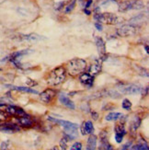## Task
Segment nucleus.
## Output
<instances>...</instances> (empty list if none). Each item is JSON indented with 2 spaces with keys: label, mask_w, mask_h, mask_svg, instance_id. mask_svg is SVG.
<instances>
[{
  "label": "nucleus",
  "mask_w": 149,
  "mask_h": 150,
  "mask_svg": "<svg viewBox=\"0 0 149 150\" xmlns=\"http://www.w3.org/2000/svg\"><path fill=\"white\" fill-rule=\"evenodd\" d=\"M121 107L122 109H124L126 110H130L132 109V102L128 99H124L121 102Z\"/></svg>",
  "instance_id": "obj_26"
},
{
  "label": "nucleus",
  "mask_w": 149,
  "mask_h": 150,
  "mask_svg": "<svg viewBox=\"0 0 149 150\" xmlns=\"http://www.w3.org/2000/svg\"><path fill=\"white\" fill-rule=\"evenodd\" d=\"M84 12H85L87 15H90V14H91V11L88 10V8H85V9H84Z\"/></svg>",
  "instance_id": "obj_35"
},
{
  "label": "nucleus",
  "mask_w": 149,
  "mask_h": 150,
  "mask_svg": "<svg viewBox=\"0 0 149 150\" xmlns=\"http://www.w3.org/2000/svg\"><path fill=\"white\" fill-rule=\"evenodd\" d=\"M114 131H115V140L116 142L120 144V143L122 142V139H124V135L126 134L125 127L124 125H121V123H118V125H116Z\"/></svg>",
  "instance_id": "obj_8"
},
{
  "label": "nucleus",
  "mask_w": 149,
  "mask_h": 150,
  "mask_svg": "<svg viewBox=\"0 0 149 150\" xmlns=\"http://www.w3.org/2000/svg\"><path fill=\"white\" fill-rule=\"evenodd\" d=\"M64 136L70 141L75 140L78 136V127H71V128H64Z\"/></svg>",
  "instance_id": "obj_14"
},
{
  "label": "nucleus",
  "mask_w": 149,
  "mask_h": 150,
  "mask_svg": "<svg viewBox=\"0 0 149 150\" xmlns=\"http://www.w3.org/2000/svg\"><path fill=\"white\" fill-rule=\"evenodd\" d=\"M87 68V62L80 58H76L69 61L67 64V72L71 76H77L81 73H83L84 71Z\"/></svg>",
  "instance_id": "obj_2"
},
{
  "label": "nucleus",
  "mask_w": 149,
  "mask_h": 150,
  "mask_svg": "<svg viewBox=\"0 0 149 150\" xmlns=\"http://www.w3.org/2000/svg\"><path fill=\"white\" fill-rule=\"evenodd\" d=\"M71 149L72 150H81L82 149V144L79 142H76L71 146Z\"/></svg>",
  "instance_id": "obj_29"
},
{
  "label": "nucleus",
  "mask_w": 149,
  "mask_h": 150,
  "mask_svg": "<svg viewBox=\"0 0 149 150\" xmlns=\"http://www.w3.org/2000/svg\"><path fill=\"white\" fill-rule=\"evenodd\" d=\"M80 131L83 135L85 134H91L94 132V126L91 121L84 122L80 126Z\"/></svg>",
  "instance_id": "obj_11"
},
{
  "label": "nucleus",
  "mask_w": 149,
  "mask_h": 150,
  "mask_svg": "<svg viewBox=\"0 0 149 150\" xmlns=\"http://www.w3.org/2000/svg\"><path fill=\"white\" fill-rule=\"evenodd\" d=\"M75 6H76V0H73L72 3L69 4L66 8V13H70L74 8H75Z\"/></svg>",
  "instance_id": "obj_28"
},
{
  "label": "nucleus",
  "mask_w": 149,
  "mask_h": 150,
  "mask_svg": "<svg viewBox=\"0 0 149 150\" xmlns=\"http://www.w3.org/2000/svg\"><path fill=\"white\" fill-rule=\"evenodd\" d=\"M59 101L63 104L64 106H66V107H67V108H69L71 110H75L76 109L75 103L64 94H61L59 96Z\"/></svg>",
  "instance_id": "obj_16"
},
{
  "label": "nucleus",
  "mask_w": 149,
  "mask_h": 150,
  "mask_svg": "<svg viewBox=\"0 0 149 150\" xmlns=\"http://www.w3.org/2000/svg\"><path fill=\"white\" fill-rule=\"evenodd\" d=\"M32 50H22V51H18L17 53L13 54H12V58H18L19 56H22V55H25V54H29L30 53H32Z\"/></svg>",
  "instance_id": "obj_25"
},
{
  "label": "nucleus",
  "mask_w": 149,
  "mask_h": 150,
  "mask_svg": "<svg viewBox=\"0 0 149 150\" xmlns=\"http://www.w3.org/2000/svg\"><path fill=\"white\" fill-rule=\"evenodd\" d=\"M92 3H93L92 0H88V2H87V4H86V6H85V8H88L89 6H90V5H91Z\"/></svg>",
  "instance_id": "obj_34"
},
{
  "label": "nucleus",
  "mask_w": 149,
  "mask_h": 150,
  "mask_svg": "<svg viewBox=\"0 0 149 150\" xmlns=\"http://www.w3.org/2000/svg\"><path fill=\"white\" fill-rule=\"evenodd\" d=\"M97 143H98V139H97V136L94 134H90V136L88 139V144H87V149L88 150H93L97 146Z\"/></svg>",
  "instance_id": "obj_19"
},
{
  "label": "nucleus",
  "mask_w": 149,
  "mask_h": 150,
  "mask_svg": "<svg viewBox=\"0 0 149 150\" xmlns=\"http://www.w3.org/2000/svg\"><path fill=\"white\" fill-rule=\"evenodd\" d=\"M20 131L19 125L13 122H4L0 125V132L6 134H15Z\"/></svg>",
  "instance_id": "obj_6"
},
{
  "label": "nucleus",
  "mask_w": 149,
  "mask_h": 150,
  "mask_svg": "<svg viewBox=\"0 0 149 150\" xmlns=\"http://www.w3.org/2000/svg\"><path fill=\"white\" fill-rule=\"evenodd\" d=\"M132 149H134V150H148L149 147H148V145L146 144L145 142H143V143H138V144H136L135 146H131Z\"/></svg>",
  "instance_id": "obj_24"
},
{
  "label": "nucleus",
  "mask_w": 149,
  "mask_h": 150,
  "mask_svg": "<svg viewBox=\"0 0 149 150\" xmlns=\"http://www.w3.org/2000/svg\"><path fill=\"white\" fill-rule=\"evenodd\" d=\"M6 112L8 113L10 115H13V116H22L24 114H26V112L24 110L19 108V107H17V106H13V105H9V106H6Z\"/></svg>",
  "instance_id": "obj_12"
},
{
  "label": "nucleus",
  "mask_w": 149,
  "mask_h": 150,
  "mask_svg": "<svg viewBox=\"0 0 149 150\" xmlns=\"http://www.w3.org/2000/svg\"><path fill=\"white\" fill-rule=\"evenodd\" d=\"M94 18L98 22L108 25H116L120 22L119 18L113 13H98L94 16Z\"/></svg>",
  "instance_id": "obj_4"
},
{
  "label": "nucleus",
  "mask_w": 149,
  "mask_h": 150,
  "mask_svg": "<svg viewBox=\"0 0 149 150\" xmlns=\"http://www.w3.org/2000/svg\"><path fill=\"white\" fill-rule=\"evenodd\" d=\"M124 117V114L121 112H111L109 113L106 117L105 120L109 121V122H112V121H118L120 119H121Z\"/></svg>",
  "instance_id": "obj_20"
},
{
  "label": "nucleus",
  "mask_w": 149,
  "mask_h": 150,
  "mask_svg": "<svg viewBox=\"0 0 149 150\" xmlns=\"http://www.w3.org/2000/svg\"><path fill=\"white\" fill-rule=\"evenodd\" d=\"M100 71H101V63L97 62V63L93 64L92 66L90 67V68H89V74L92 75L94 76L96 75H98L100 72Z\"/></svg>",
  "instance_id": "obj_21"
},
{
  "label": "nucleus",
  "mask_w": 149,
  "mask_h": 150,
  "mask_svg": "<svg viewBox=\"0 0 149 150\" xmlns=\"http://www.w3.org/2000/svg\"><path fill=\"white\" fill-rule=\"evenodd\" d=\"M9 146V142H4L1 144V146H0V149H8Z\"/></svg>",
  "instance_id": "obj_32"
},
{
  "label": "nucleus",
  "mask_w": 149,
  "mask_h": 150,
  "mask_svg": "<svg viewBox=\"0 0 149 150\" xmlns=\"http://www.w3.org/2000/svg\"><path fill=\"white\" fill-rule=\"evenodd\" d=\"M6 119H8V114L0 110V122H5Z\"/></svg>",
  "instance_id": "obj_30"
},
{
  "label": "nucleus",
  "mask_w": 149,
  "mask_h": 150,
  "mask_svg": "<svg viewBox=\"0 0 149 150\" xmlns=\"http://www.w3.org/2000/svg\"><path fill=\"white\" fill-rule=\"evenodd\" d=\"M17 121L18 122V125L23 127H30V126H32V125H33V121H32V119L30 116L26 115V114H24L22 116H18Z\"/></svg>",
  "instance_id": "obj_15"
},
{
  "label": "nucleus",
  "mask_w": 149,
  "mask_h": 150,
  "mask_svg": "<svg viewBox=\"0 0 149 150\" xmlns=\"http://www.w3.org/2000/svg\"><path fill=\"white\" fill-rule=\"evenodd\" d=\"M6 87L10 88L11 89H15L18 91H23V92H28V93H32V94H39V92L35 89H32L29 87H18V86H12V85H6Z\"/></svg>",
  "instance_id": "obj_18"
},
{
  "label": "nucleus",
  "mask_w": 149,
  "mask_h": 150,
  "mask_svg": "<svg viewBox=\"0 0 149 150\" xmlns=\"http://www.w3.org/2000/svg\"><path fill=\"white\" fill-rule=\"evenodd\" d=\"M55 96V90L53 88H47L40 94V99L44 103H50Z\"/></svg>",
  "instance_id": "obj_9"
},
{
  "label": "nucleus",
  "mask_w": 149,
  "mask_h": 150,
  "mask_svg": "<svg viewBox=\"0 0 149 150\" xmlns=\"http://www.w3.org/2000/svg\"><path fill=\"white\" fill-rule=\"evenodd\" d=\"M80 83L87 88H91L94 84V76L89 73H83L79 77Z\"/></svg>",
  "instance_id": "obj_10"
},
{
  "label": "nucleus",
  "mask_w": 149,
  "mask_h": 150,
  "mask_svg": "<svg viewBox=\"0 0 149 150\" xmlns=\"http://www.w3.org/2000/svg\"><path fill=\"white\" fill-rule=\"evenodd\" d=\"M133 146V143L131 142V141H129V142H127L125 145H124L122 146V147H121V149H129V148H131V146Z\"/></svg>",
  "instance_id": "obj_31"
},
{
  "label": "nucleus",
  "mask_w": 149,
  "mask_h": 150,
  "mask_svg": "<svg viewBox=\"0 0 149 150\" xmlns=\"http://www.w3.org/2000/svg\"><path fill=\"white\" fill-rule=\"evenodd\" d=\"M48 120L51 121V122H56L57 125H59L62 127H64V128H71V127H78V125H77L76 123L71 122H68V121H66V120L55 119V118H53V117H48Z\"/></svg>",
  "instance_id": "obj_13"
},
{
  "label": "nucleus",
  "mask_w": 149,
  "mask_h": 150,
  "mask_svg": "<svg viewBox=\"0 0 149 150\" xmlns=\"http://www.w3.org/2000/svg\"><path fill=\"white\" fill-rule=\"evenodd\" d=\"M68 139L66 137V136H64V137L61 139L60 141V146L62 149H66L67 148V143H68Z\"/></svg>",
  "instance_id": "obj_27"
},
{
  "label": "nucleus",
  "mask_w": 149,
  "mask_h": 150,
  "mask_svg": "<svg viewBox=\"0 0 149 150\" xmlns=\"http://www.w3.org/2000/svg\"><path fill=\"white\" fill-rule=\"evenodd\" d=\"M66 76V70L63 67H58L54 68L49 75L47 83L50 86H57L64 82Z\"/></svg>",
  "instance_id": "obj_1"
},
{
  "label": "nucleus",
  "mask_w": 149,
  "mask_h": 150,
  "mask_svg": "<svg viewBox=\"0 0 149 150\" xmlns=\"http://www.w3.org/2000/svg\"><path fill=\"white\" fill-rule=\"evenodd\" d=\"M145 52L148 54V46H145Z\"/></svg>",
  "instance_id": "obj_36"
},
{
  "label": "nucleus",
  "mask_w": 149,
  "mask_h": 150,
  "mask_svg": "<svg viewBox=\"0 0 149 150\" xmlns=\"http://www.w3.org/2000/svg\"><path fill=\"white\" fill-rule=\"evenodd\" d=\"M120 92L122 94H128V95H135L142 92V88L136 85H128V86H124L120 88Z\"/></svg>",
  "instance_id": "obj_7"
},
{
  "label": "nucleus",
  "mask_w": 149,
  "mask_h": 150,
  "mask_svg": "<svg viewBox=\"0 0 149 150\" xmlns=\"http://www.w3.org/2000/svg\"><path fill=\"white\" fill-rule=\"evenodd\" d=\"M141 125V119L138 118V117H134L133 120L131 122V125H130V129H131V131L133 133H134L136 130L139 128Z\"/></svg>",
  "instance_id": "obj_22"
},
{
  "label": "nucleus",
  "mask_w": 149,
  "mask_h": 150,
  "mask_svg": "<svg viewBox=\"0 0 149 150\" xmlns=\"http://www.w3.org/2000/svg\"><path fill=\"white\" fill-rule=\"evenodd\" d=\"M95 27H96V29L98 30L99 31H101L102 30V25L100 22H96L95 23Z\"/></svg>",
  "instance_id": "obj_33"
},
{
  "label": "nucleus",
  "mask_w": 149,
  "mask_h": 150,
  "mask_svg": "<svg viewBox=\"0 0 149 150\" xmlns=\"http://www.w3.org/2000/svg\"><path fill=\"white\" fill-rule=\"evenodd\" d=\"M137 32V27L133 25H124L118 29L117 34L121 37H129L136 34Z\"/></svg>",
  "instance_id": "obj_5"
},
{
  "label": "nucleus",
  "mask_w": 149,
  "mask_h": 150,
  "mask_svg": "<svg viewBox=\"0 0 149 150\" xmlns=\"http://www.w3.org/2000/svg\"><path fill=\"white\" fill-rule=\"evenodd\" d=\"M101 149H112V146L109 144L106 136H100V146Z\"/></svg>",
  "instance_id": "obj_23"
},
{
  "label": "nucleus",
  "mask_w": 149,
  "mask_h": 150,
  "mask_svg": "<svg viewBox=\"0 0 149 150\" xmlns=\"http://www.w3.org/2000/svg\"><path fill=\"white\" fill-rule=\"evenodd\" d=\"M145 8V3L142 0H126L119 5L120 12H126L129 10H140Z\"/></svg>",
  "instance_id": "obj_3"
},
{
  "label": "nucleus",
  "mask_w": 149,
  "mask_h": 150,
  "mask_svg": "<svg viewBox=\"0 0 149 150\" xmlns=\"http://www.w3.org/2000/svg\"><path fill=\"white\" fill-rule=\"evenodd\" d=\"M96 46H97V49H98L100 55L105 54V53H106V45H105V42H104V41H103L102 38H100V37H97L96 38Z\"/></svg>",
  "instance_id": "obj_17"
}]
</instances>
